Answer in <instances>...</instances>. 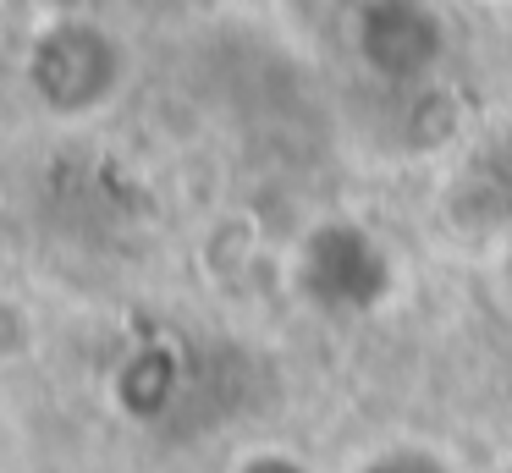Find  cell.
Segmentation results:
<instances>
[{
  "instance_id": "cell-1",
  "label": "cell",
  "mask_w": 512,
  "mask_h": 473,
  "mask_svg": "<svg viewBox=\"0 0 512 473\" xmlns=\"http://www.w3.org/2000/svg\"><path fill=\"white\" fill-rule=\"evenodd\" d=\"M232 473H309V462H298L292 451H248L243 462H232Z\"/></svg>"
},
{
  "instance_id": "cell-2",
  "label": "cell",
  "mask_w": 512,
  "mask_h": 473,
  "mask_svg": "<svg viewBox=\"0 0 512 473\" xmlns=\"http://www.w3.org/2000/svg\"><path fill=\"white\" fill-rule=\"evenodd\" d=\"M364 473H446V462L424 457V451H402V457H380L375 468H364Z\"/></svg>"
}]
</instances>
